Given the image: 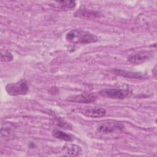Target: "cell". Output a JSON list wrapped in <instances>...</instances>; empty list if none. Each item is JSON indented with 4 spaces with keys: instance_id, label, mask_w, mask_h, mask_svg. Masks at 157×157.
<instances>
[{
    "instance_id": "obj_1",
    "label": "cell",
    "mask_w": 157,
    "mask_h": 157,
    "mask_svg": "<svg viewBox=\"0 0 157 157\" xmlns=\"http://www.w3.org/2000/svg\"><path fill=\"white\" fill-rule=\"evenodd\" d=\"M66 39L72 44H86L96 42L98 37L90 32L80 29H72L66 34Z\"/></svg>"
},
{
    "instance_id": "obj_2",
    "label": "cell",
    "mask_w": 157,
    "mask_h": 157,
    "mask_svg": "<svg viewBox=\"0 0 157 157\" xmlns=\"http://www.w3.org/2000/svg\"><path fill=\"white\" fill-rule=\"evenodd\" d=\"M124 128L121 122L115 120H106L98 124L96 131L101 134H108L123 131Z\"/></svg>"
},
{
    "instance_id": "obj_3",
    "label": "cell",
    "mask_w": 157,
    "mask_h": 157,
    "mask_svg": "<svg viewBox=\"0 0 157 157\" xmlns=\"http://www.w3.org/2000/svg\"><path fill=\"white\" fill-rule=\"evenodd\" d=\"M9 95L16 96L26 94L29 90L28 82L25 79H21L15 83H8L5 87Z\"/></svg>"
},
{
    "instance_id": "obj_4",
    "label": "cell",
    "mask_w": 157,
    "mask_h": 157,
    "mask_svg": "<svg viewBox=\"0 0 157 157\" xmlns=\"http://www.w3.org/2000/svg\"><path fill=\"white\" fill-rule=\"evenodd\" d=\"M99 94L105 98L114 99H123L129 98L132 94V92L129 89L105 88L100 90Z\"/></svg>"
},
{
    "instance_id": "obj_5",
    "label": "cell",
    "mask_w": 157,
    "mask_h": 157,
    "mask_svg": "<svg viewBox=\"0 0 157 157\" xmlns=\"http://www.w3.org/2000/svg\"><path fill=\"white\" fill-rule=\"evenodd\" d=\"M153 55L154 53L152 51L142 50L129 55L128 56V60L132 64H140L150 59Z\"/></svg>"
},
{
    "instance_id": "obj_6",
    "label": "cell",
    "mask_w": 157,
    "mask_h": 157,
    "mask_svg": "<svg viewBox=\"0 0 157 157\" xmlns=\"http://www.w3.org/2000/svg\"><path fill=\"white\" fill-rule=\"evenodd\" d=\"M97 99V97L91 93L84 92L79 94L72 95L67 98V101L77 103H90L95 102Z\"/></svg>"
},
{
    "instance_id": "obj_7",
    "label": "cell",
    "mask_w": 157,
    "mask_h": 157,
    "mask_svg": "<svg viewBox=\"0 0 157 157\" xmlns=\"http://www.w3.org/2000/svg\"><path fill=\"white\" fill-rule=\"evenodd\" d=\"M81 113L88 117L99 118L105 115L106 110L102 107H88L83 108L81 111Z\"/></svg>"
},
{
    "instance_id": "obj_8",
    "label": "cell",
    "mask_w": 157,
    "mask_h": 157,
    "mask_svg": "<svg viewBox=\"0 0 157 157\" xmlns=\"http://www.w3.org/2000/svg\"><path fill=\"white\" fill-rule=\"evenodd\" d=\"M63 150L69 156H78L82 152L80 146L72 144H65L63 146Z\"/></svg>"
},
{
    "instance_id": "obj_9",
    "label": "cell",
    "mask_w": 157,
    "mask_h": 157,
    "mask_svg": "<svg viewBox=\"0 0 157 157\" xmlns=\"http://www.w3.org/2000/svg\"><path fill=\"white\" fill-rule=\"evenodd\" d=\"M113 72L118 75L122 76L126 78H144V75L139 72H132L129 71H124L122 69H114L113 71Z\"/></svg>"
},
{
    "instance_id": "obj_10",
    "label": "cell",
    "mask_w": 157,
    "mask_h": 157,
    "mask_svg": "<svg viewBox=\"0 0 157 157\" xmlns=\"http://www.w3.org/2000/svg\"><path fill=\"white\" fill-rule=\"evenodd\" d=\"M52 136L56 139L63 140L66 142H72L74 140L73 136L58 129H54L52 131Z\"/></svg>"
},
{
    "instance_id": "obj_11",
    "label": "cell",
    "mask_w": 157,
    "mask_h": 157,
    "mask_svg": "<svg viewBox=\"0 0 157 157\" xmlns=\"http://www.w3.org/2000/svg\"><path fill=\"white\" fill-rule=\"evenodd\" d=\"M55 3L57 4L56 6L58 8L61 9H72L75 7L76 3L75 1H56Z\"/></svg>"
},
{
    "instance_id": "obj_12",
    "label": "cell",
    "mask_w": 157,
    "mask_h": 157,
    "mask_svg": "<svg viewBox=\"0 0 157 157\" xmlns=\"http://www.w3.org/2000/svg\"><path fill=\"white\" fill-rule=\"evenodd\" d=\"M56 123H57V125L58 126L61 127V128H64L66 129H72V124H71L65 121L64 120H63L61 118H58L56 119Z\"/></svg>"
},
{
    "instance_id": "obj_13",
    "label": "cell",
    "mask_w": 157,
    "mask_h": 157,
    "mask_svg": "<svg viewBox=\"0 0 157 157\" xmlns=\"http://www.w3.org/2000/svg\"><path fill=\"white\" fill-rule=\"evenodd\" d=\"M13 58L12 54L9 51H5L4 53H1V61L4 62L11 61Z\"/></svg>"
},
{
    "instance_id": "obj_14",
    "label": "cell",
    "mask_w": 157,
    "mask_h": 157,
    "mask_svg": "<svg viewBox=\"0 0 157 157\" xmlns=\"http://www.w3.org/2000/svg\"><path fill=\"white\" fill-rule=\"evenodd\" d=\"M11 133V129L9 127H5V128H4L3 127L1 128V134L2 136H8Z\"/></svg>"
},
{
    "instance_id": "obj_15",
    "label": "cell",
    "mask_w": 157,
    "mask_h": 157,
    "mask_svg": "<svg viewBox=\"0 0 157 157\" xmlns=\"http://www.w3.org/2000/svg\"><path fill=\"white\" fill-rule=\"evenodd\" d=\"M154 71H156V66H155V68H154ZM154 75H156V72H154Z\"/></svg>"
}]
</instances>
